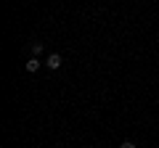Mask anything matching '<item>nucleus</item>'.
Here are the masks:
<instances>
[{
  "label": "nucleus",
  "mask_w": 159,
  "mask_h": 148,
  "mask_svg": "<svg viewBox=\"0 0 159 148\" xmlns=\"http://www.w3.org/2000/svg\"><path fill=\"white\" fill-rule=\"evenodd\" d=\"M119 148H135V143H130V140H122V146Z\"/></svg>",
  "instance_id": "nucleus-4"
},
{
  "label": "nucleus",
  "mask_w": 159,
  "mask_h": 148,
  "mask_svg": "<svg viewBox=\"0 0 159 148\" xmlns=\"http://www.w3.org/2000/svg\"><path fill=\"white\" fill-rule=\"evenodd\" d=\"M29 50H32V56L40 58V53L45 50V45H43V42H32V45H29Z\"/></svg>",
  "instance_id": "nucleus-3"
},
{
  "label": "nucleus",
  "mask_w": 159,
  "mask_h": 148,
  "mask_svg": "<svg viewBox=\"0 0 159 148\" xmlns=\"http://www.w3.org/2000/svg\"><path fill=\"white\" fill-rule=\"evenodd\" d=\"M61 63H64V58L58 56V53H51V56H48V61H45V66H48V69H58Z\"/></svg>",
  "instance_id": "nucleus-1"
},
{
  "label": "nucleus",
  "mask_w": 159,
  "mask_h": 148,
  "mask_svg": "<svg viewBox=\"0 0 159 148\" xmlns=\"http://www.w3.org/2000/svg\"><path fill=\"white\" fill-rule=\"evenodd\" d=\"M40 66H43V63H40V58H37V56H32L27 63H24V69H27V72H37Z\"/></svg>",
  "instance_id": "nucleus-2"
},
{
  "label": "nucleus",
  "mask_w": 159,
  "mask_h": 148,
  "mask_svg": "<svg viewBox=\"0 0 159 148\" xmlns=\"http://www.w3.org/2000/svg\"><path fill=\"white\" fill-rule=\"evenodd\" d=\"M88 148H96V146H88Z\"/></svg>",
  "instance_id": "nucleus-5"
}]
</instances>
